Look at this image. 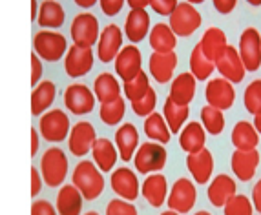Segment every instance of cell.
<instances>
[{"label": "cell", "instance_id": "39", "mask_svg": "<svg viewBox=\"0 0 261 215\" xmlns=\"http://www.w3.org/2000/svg\"><path fill=\"white\" fill-rule=\"evenodd\" d=\"M201 124L205 126V129L210 135H219L225 129V115L223 110H218L214 106L201 108Z\"/></svg>", "mask_w": 261, "mask_h": 215}, {"label": "cell", "instance_id": "17", "mask_svg": "<svg viewBox=\"0 0 261 215\" xmlns=\"http://www.w3.org/2000/svg\"><path fill=\"white\" fill-rule=\"evenodd\" d=\"M230 166L234 175L243 182L252 181L259 166V151L257 150H236L230 157Z\"/></svg>", "mask_w": 261, "mask_h": 215}, {"label": "cell", "instance_id": "8", "mask_svg": "<svg viewBox=\"0 0 261 215\" xmlns=\"http://www.w3.org/2000/svg\"><path fill=\"white\" fill-rule=\"evenodd\" d=\"M99 22L95 15L81 13L71 22V39L75 46L92 47L93 44L99 42Z\"/></svg>", "mask_w": 261, "mask_h": 215}, {"label": "cell", "instance_id": "52", "mask_svg": "<svg viewBox=\"0 0 261 215\" xmlns=\"http://www.w3.org/2000/svg\"><path fill=\"white\" fill-rule=\"evenodd\" d=\"M39 151V131L35 128L31 129V155H37Z\"/></svg>", "mask_w": 261, "mask_h": 215}, {"label": "cell", "instance_id": "50", "mask_svg": "<svg viewBox=\"0 0 261 215\" xmlns=\"http://www.w3.org/2000/svg\"><path fill=\"white\" fill-rule=\"evenodd\" d=\"M40 175L42 173L37 168H31V197L40 194V188H42V181H40Z\"/></svg>", "mask_w": 261, "mask_h": 215}, {"label": "cell", "instance_id": "19", "mask_svg": "<svg viewBox=\"0 0 261 215\" xmlns=\"http://www.w3.org/2000/svg\"><path fill=\"white\" fill-rule=\"evenodd\" d=\"M187 168L197 184H206L214 172V157L210 150L203 148L197 153L187 155Z\"/></svg>", "mask_w": 261, "mask_h": 215}, {"label": "cell", "instance_id": "14", "mask_svg": "<svg viewBox=\"0 0 261 215\" xmlns=\"http://www.w3.org/2000/svg\"><path fill=\"white\" fill-rule=\"evenodd\" d=\"M113 62H115V71L124 82L135 78L143 71V55H141V49L137 46L122 47Z\"/></svg>", "mask_w": 261, "mask_h": 215}, {"label": "cell", "instance_id": "58", "mask_svg": "<svg viewBox=\"0 0 261 215\" xmlns=\"http://www.w3.org/2000/svg\"><path fill=\"white\" fill-rule=\"evenodd\" d=\"M161 215H181V213H177V211H174V210H166V211H163Z\"/></svg>", "mask_w": 261, "mask_h": 215}, {"label": "cell", "instance_id": "3", "mask_svg": "<svg viewBox=\"0 0 261 215\" xmlns=\"http://www.w3.org/2000/svg\"><path fill=\"white\" fill-rule=\"evenodd\" d=\"M40 173H42V181L49 188H57L66 181L68 157L61 148H49L44 151L42 159H40Z\"/></svg>", "mask_w": 261, "mask_h": 215}, {"label": "cell", "instance_id": "61", "mask_svg": "<svg viewBox=\"0 0 261 215\" xmlns=\"http://www.w3.org/2000/svg\"><path fill=\"white\" fill-rule=\"evenodd\" d=\"M84 215H99V213H97V211H86Z\"/></svg>", "mask_w": 261, "mask_h": 215}, {"label": "cell", "instance_id": "4", "mask_svg": "<svg viewBox=\"0 0 261 215\" xmlns=\"http://www.w3.org/2000/svg\"><path fill=\"white\" fill-rule=\"evenodd\" d=\"M33 51L46 62L61 61L64 53H68V40L64 35L57 31H39L33 37Z\"/></svg>", "mask_w": 261, "mask_h": 215}, {"label": "cell", "instance_id": "49", "mask_svg": "<svg viewBox=\"0 0 261 215\" xmlns=\"http://www.w3.org/2000/svg\"><path fill=\"white\" fill-rule=\"evenodd\" d=\"M212 2H214L216 11L221 15L232 13V11L236 9V6H238V0H212Z\"/></svg>", "mask_w": 261, "mask_h": 215}, {"label": "cell", "instance_id": "36", "mask_svg": "<svg viewBox=\"0 0 261 215\" xmlns=\"http://www.w3.org/2000/svg\"><path fill=\"white\" fill-rule=\"evenodd\" d=\"M64 9H62V6L57 0H44L42 4H40L37 22L42 28H61L64 24Z\"/></svg>", "mask_w": 261, "mask_h": 215}, {"label": "cell", "instance_id": "43", "mask_svg": "<svg viewBox=\"0 0 261 215\" xmlns=\"http://www.w3.org/2000/svg\"><path fill=\"white\" fill-rule=\"evenodd\" d=\"M155 104H157V93L153 88H150L148 93L144 95L143 99L132 102V110H134L135 115L139 117H148L155 112Z\"/></svg>", "mask_w": 261, "mask_h": 215}, {"label": "cell", "instance_id": "21", "mask_svg": "<svg viewBox=\"0 0 261 215\" xmlns=\"http://www.w3.org/2000/svg\"><path fill=\"white\" fill-rule=\"evenodd\" d=\"M236 190H238V186H236L234 179L226 173H221V175H216V179L208 184L206 195L216 208H225L226 202L236 195Z\"/></svg>", "mask_w": 261, "mask_h": 215}, {"label": "cell", "instance_id": "11", "mask_svg": "<svg viewBox=\"0 0 261 215\" xmlns=\"http://www.w3.org/2000/svg\"><path fill=\"white\" fill-rule=\"evenodd\" d=\"M205 97L208 106L218 110H230L236 102V90L230 80L226 78H212L206 84Z\"/></svg>", "mask_w": 261, "mask_h": 215}, {"label": "cell", "instance_id": "60", "mask_svg": "<svg viewBox=\"0 0 261 215\" xmlns=\"http://www.w3.org/2000/svg\"><path fill=\"white\" fill-rule=\"evenodd\" d=\"M194 215H212L210 211H206V210H201V211H197V213H194Z\"/></svg>", "mask_w": 261, "mask_h": 215}, {"label": "cell", "instance_id": "25", "mask_svg": "<svg viewBox=\"0 0 261 215\" xmlns=\"http://www.w3.org/2000/svg\"><path fill=\"white\" fill-rule=\"evenodd\" d=\"M83 194L75 184H64L57 195V211L59 215H81L83 213Z\"/></svg>", "mask_w": 261, "mask_h": 215}, {"label": "cell", "instance_id": "48", "mask_svg": "<svg viewBox=\"0 0 261 215\" xmlns=\"http://www.w3.org/2000/svg\"><path fill=\"white\" fill-rule=\"evenodd\" d=\"M40 77H42V64H40V57L33 51V55H31V84H33V88L39 86Z\"/></svg>", "mask_w": 261, "mask_h": 215}, {"label": "cell", "instance_id": "30", "mask_svg": "<svg viewBox=\"0 0 261 215\" xmlns=\"http://www.w3.org/2000/svg\"><path fill=\"white\" fill-rule=\"evenodd\" d=\"M199 42H201V46H203L205 55L208 57L214 64L219 61V57L225 53L226 46H228L225 31L219 30V28H216V26L208 28V30L203 33V37H201Z\"/></svg>", "mask_w": 261, "mask_h": 215}, {"label": "cell", "instance_id": "55", "mask_svg": "<svg viewBox=\"0 0 261 215\" xmlns=\"http://www.w3.org/2000/svg\"><path fill=\"white\" fill-rule=\"evenodd\" d=\"M31 18L33 20L39 18V2L37 0H31Z\"/></svg>", "mask_w": 261, "mask_h": 215}, {"label": "cell", "instance_id": "59", "mask_svg": "<svg viewBox=\"0 0 261 215\" xmlns=\"http://www.w3.org/2000/svg\"><path fill=\"white\" fill-rule=\"evenodd\" d=\"M185 2H190V4H203L205 0H185Z\"/></svg>", "mask_w": 261, "mask_h": 215}, {"label": "cell", "instance_id": "45", "mask_svg": "<svg viewBox=\"0 0 261 215\" xmlns=\"http://www.w3.org/2000/svg\"><path fill=\"white\" fill-rule=\"evenodd\" d=\"M150 6H152V9L157 15L170 17L175 11V8L179 6V2L177 0H150Z\"/></svg>", "mask_w": 261, "mask_h": 215}, {"label": "cell", "instance_id": "46", "mask_svg": "<svg viewBox=\"0 0 261 215\" xmlns=\"http://www.w3.org/2000/svg\"><path fill=\"white\" fill-rule=\"evenodd\" d=\"M124 2L126 0H99V6L106 17H115L117 13H121Z\"/></svg>", "mask_w": 261, "mask_h": 215}, {"label": "cell", "instance_id": "13", "mask_svg": "<svg viewBox=\"0 0 261 215\" xmlns=\"http://www.w3.org/2000/svg\"><path fill=\"white\" fill-rule=\"evenodd\" d=\"M122 49V31L117 24H108L102 30L97 44V57L100 62H112Z\"/></svg>", "mask_w": 261, "mask_h": 215}, {"label": "cell", "instance_id": "38", "mask_svg": "<svg viewBox=\"0 0 261 215\" xmlns=\"http://www.w3.org/2000/svg\"><path fill=\"white\" fill-rule=\"evenodd\" d=\"M126 113V100L119 97L117 100L108 104H100L99 108V117L100 121L105 122L106 126H115L122 121V117Z\"/></svg>", "mask_w": 261, "mask_h": 215}, {"label": "cell", "instance_id": "35", "mask_svg": "<svg viewBox=\"0 0 261 215\" xmlns=\"http://www.w3.org/2000/svg\"><path fill=\"white\" fill-rule=\"evenodd\" d=\"M214 69H216V64L205 55L201 42H197L190 53V73L197 80H206L214 73Z\"/></svg>", "mask_w": 261, "mask_h": 215}, {"label": "cell", "instance_id": "28", "mask_svg": "<svg viewBox=\"0 0 261 215\" xmlns=\"http://www.w3.org/2000/svg\"><path fill=\"white\" fill-rule=\"evenodd\" d=\"M150 46L157 53H172L177 46V35L170 28V24L159 22L152 28L148 35Z\"/></svg>", "mask_w": 261, "mask_h": 215}, {"label": "cell", "instance_id": "27", "mask_svg": "<svg viewBox=\"0 0 261 215\" xmlns=\"http://www.w3.org/2000/svg\"><path fill=\"white\" fill-rule=\"evenodd\" d=\"M196 80L192 73H181L172 80V88H170V99L174 100L179 106H188L196 95Z\"/></svg>", "mask_w": 261, "mask_h": 215}, {"label": "cell", "instance_id": "5", "mask_svg": "<svg viewBox=\"0 0 261 215\" xmlns=\"http://www.w3.org/2000/svg\"><path fill=\"white\" fill-rule=\"evenodd\" d=\"M201 13L190 2H181L175 11L170 15V28L177 37H190L201 28Z\"/></svg>", "mask_w": 261, "mask_h": 215}, {"label": "cell", "instance_id": "34", "mask_svg": "<svg viewBox=\"0 0 261 215\" xmlns=\"http://www.w3.org/2000/svg\"><path fill=\"white\" fill-rule=\"evenodd\" d=\"M144 133L146 137H150V141L161 142V144H166L172 137V131H170V126L166 122L165 115L161 113L153 112L152 115L146 117L144 121Z\"/></svg>", "mask_w": 261, "mask_h": 215}, {"label": "cell", "instance_id": "18", "mask_svg": "<svg viewBox=\"0 0 261 215\" xmlns=\"http://www.w3.org/2000/svg\"><path fill=\"white\" fill-rule=\"evenodd\" d=\"M112 190L119 195L121 199H126V201H135L139 197V181H137V175L132 172L130 168H121L113 170L112 173Z\"/></svg>", "mask_w": 261, "mask_h": 215}, {"label": "cell", "instance_id": "33", "mask_svg": "<svg viewBox=\"0 0 261 215\" xmlns=\"http://www.w3.org/2000/svg\"><path fill=\"white\" fill-rule=\"evenodd\" d=\"M93 93L100 104L113 102L121 97V84L112 73H100L93 82Z\"/></svg>", "mask_w": 261, "mask_h": 215}, {"label": "cell", "instance_id": "1", "mask_svg": "<svg viewBox=\"0 0 261 215\" xmlns=\"http://www.w3.org/2000/svg\"><path fill=\"white\" fill-rule=\"evenodd\" d=\"M71 184L77 186L86 201H95L105 192V177L93 163L81 160L73 170Z\"/></svg>", "mask_w": 261, "mask_h": 215}, {"label": "cell", "instance_id": "44", "mask_svg": "<svg viewBox=\"0 0 261 215\" xmlns=\"http://www.w3.org/2000/svg\"><path fill=\"white\" fill-rule=\"evenodd\" d=\"M106 215H137V208L126 199H113L106 206Z\"/></svg>", "mask_w": 261, "mask_h": 215}, {"label": "cell", "instance_id": "53", "mask_svg": "<svg viewBox=\"0 0 261 215\" xmlns=\"http://www.w3.org/2000/svg\"><path fill=\"white\" fill-rule=\"evenodd\" d=\"M128 6L132 9H146V6H150V0H128Z\"/></svg>", "mask_w": 261, "mask_h": 215}, {"label": "cell", "instance_id": "10", "mask_svg": "<svg viewBox=\"0 0 261 215\" xmlns=\"http://www.w3.org/2000/svg\"><path fill=\"white\" fill-rule=\"evenodd\" d=\"M240 55L247 71L261 68V35L256 28H247L240 37Z\"/></svg>", "mask_w": 261, "mask_h": 215}, {"label": "cell", "instance_id": "24", "mask_svg": "<svg viewBox=\"0 0 261 215\" xmlns=\"http://www.w3.org/2000/svg\"><path fill=\"white\" fill-rule=\"evenodd\" d=\"M206 129L201 122H188L179 133V146L187 153H197L205 148Z\"/></svg>", "mask_w": 261, "mask_h": 215}, {"label": "cell", "instance_id": "54", "mask_svg": "<svg viewBox=\"0 0 261 215\" xmlns=\"http://www.w3.org/2000/svg\"><path fill=\"white\" fill-rule=\"evenodd\" d=\"M75 4L79 6V8H84V9H88V8H93V6L99 2V0H73Z\"/></svg>", "mask_w": 261, "mask_h": 215}, {"label": "cell", "instance_id": "20", "mask_svg": "<svg viewBox=\"0 0 261 215\" xmlns=\"http://www.w3.org/2000/svg\"><path fill=\"white\" fill-rule=\"evenodd\" d=\"M175 68H177V55H175V51H172V53L153 51L152 55H150V61H148L150 75H152L159 84H166L168 80H172Z\"/></svg>", "mask_w": 261, "mask_h": 215}, {"label": "cell", "instance_id": "31", "mask_svg": "<svg viewBox=\"0 0 261 215\" xmlns=\"http://www.w3.org/2000/svg\"><path fill=\"white\" fill-rule=\"evenodd\" d=\"M230 139L236 150H256L259 144V133H257L256 126L247 121L236 122Z\"/></svg>", "mask_w": 261, "mask_h": 215}, {"label": "cell", "instance_id": "12", "mask_svg": "<svg viewBox=\"0 0 261 215\" xmlns=\"http://www.w3.org/2000/svg\"><path fill=\"white\" fill-rule=\"evenodd\" d=\"M93 68V51L92 47L70 46L64 57V69L71 78L84 77Z\"/></svg>", "mask_w": 261, "mask_h": 215}, {"label": "cell", "instance_id": "26", "mask_svg": "<svg viewBox=\"0 0 261 215\" xmlns=\"http://www.w3.org/2000/svg\"><path fill=\"white\" fill-rule=\"evenodd\" d=\"M150 15L146 9H132L124 22V35L132 42H141V40L150 35Z\"/></svg>", "mask_w": 261, "mask_h": 215}, {"label": "cell", "instance_id": "57", "mask_svg": "<svg viewBox=\"0 0 261 215\" xmlns=\"http://www.w3.org/2000/svg\"><path fill=\"white\" fill-rule=\"evenodd\" d=\"M248 4L254 6V8H257V6H261V0H247Z\"/></svg>", "mask_w": 261, "mask_h": 215}, {"label": "cell", "instance_id": "41", "mask_svg": "<svg viewBox=\"0 0 261 215\" xmlns=\"http://www.w3.org/2000/svg\"><path fill=\"white\" fill-rule=\"evenodd\" d=\"M243 104L248 113H252V115L261 113V78H256L245 88Z\"/></svg>", "mask_w": 261, "mask_h": 215}, {"label": "cell", "instance_id": "6", "mask_svg": "<svg viewBox=\"0 0 261 215\" xmlns=\"http://www.w3.org/2000/svg\"><path fill=\"white\" fill-rule=\"evenodd\" d=\"M70 117L55 108L40 117V135L48 142H61L70 135Z\"/></svg>", "mask_w": 261, "mask_h": 215}, {"label": "cell", "instance_id": "23", "mask_svg": "<svg viewBox=\"0 0 261 215\" xmlns=\"http://www.w3.org/2000/svg\"><path fill=\"white\" fill-rule=\"evenodd\" d=\"M143 197L148 201L150 206L159 208L168 199V182L161 173H150L143 182Z\"/></svg>", "mask_w": 261, "mask_h": 215}, {"label": "cell", "instance_id": "51", "mask_svg": "<svg viewBox=\"0 0 261 215\" xmlns=\"http://www.w3.org/2000/svg\"><path fill=\"white\" fill-rule=\"evenodd\" d=\"M252 204H254V210H256L257 213H261V179L252 188Z\"/></svg>", "mask_w": 261, "mask_h": 215}, {"label": "cell", "instance_id": "47", "mask_svg": "<svg viewBox=\"0 0 261 215\" xmlns=\"http://www.w3.org/2000/svg\"><path fill=\"white\" fill-rule=\"evenodd\" d=\"M57 213L59 211L55 210V206L49 201H44V199L35 201L31 204V215H57Z\"/></svg>", "mask_w": 261, "mask_h": 215}, {"label": "cell", "instance_id": "42", "mask_svg": "<svg viewBox=\"0 0 261 215\" xmlns=\"http://www.w3.org/2000/svg\"><path fill=\"white\" fill-rule=\"evenodd\" d=\"M223 211H225V215H252L254 204L247 195L236 194L234 197L225 204Z\"/></svg>", "mask_w": 261, "mask_h": 215}, {"label": "cell", "instance_id": "7", "mask_svg": "<svg viewBox=\"0 0 261 215\" xmlns=\"http://www.w3.org/2000/svg\"><path fill=\"white\" fill-rule=\"evenodd\" d=\"M95 99V93L86 84H81V82H73L64 91V106L73 115H86V113L93 112Z\"/></svg>", "mask_w": 261, "mask_h": 215}, {"label": "cell", "instance_id": "29", "mask_svg": "<svg viewBox=\"0 0 261 215\" xmlns=\"http://www.w3.org/2000/svg\"><path fill=\"white\" fill-rule=\"evenodd\" d=\"M92 153H93V163L99 166L100 172H112L119 157V150L106 137H97L95 144L92 148Z\"/></svg>", "mask_w": 261, "mask_h": 215}, {"label": "cell", "instance_id": "56", "mask_svg": "<svg viewBox=\"0 0 261 215\" xmlns=\"http://www.w3.org/2000/svg\"><path fill=\"white\" fill-rule=\"evenodd\" d=\"M254 126H256L257 133L261 135V113H259V115H254Z\"/></svg>", "mask_w": 261, "mask_h": 215}, {"label": "cell", "instance_id": "37", "mask_svg": "<svg viewBox=\"0 0 261 215\" xmlns=\"http://www.w3.org/2000/svg\"><path fill=\"white\" fill-rule=\"evenodd\" d=\"M163 115H165L166 122H168L170 131H172V133H181L183 124L187 122L188 115H190V108L179 106V104H175L170 97H166L165 108H163Z\"/></svg>", "mask_w": 261, "mask_h": 215}, {"label": "cell", "instance_id": "2", "mask_svg": "<svg viewBox=\"0 0 261 215\" xmlns=\"http://www.w3.org/2000/svg\"><path fill=\"white\" fill-rule=\"evenodd\" d=\"M166 159H168V153H166L165 146L161 142L150 141L143 142L137 151H135L134 164L135 170L143 175H150V173H157L159 170L165 168Z\"/></svg>", "mask_w": 261, "mask_h": 215}, {"label": "cell", "instance_id": "32", "mask_svg": "<svg viewBox=\"0 0 261 215\" xmlns=\"http://www.w3.org/2000/svg\"><path fill=\"white\" fill-rule=\"evenodd\" d=\"M55 95H57V86L51 80L39 82V86H35L33 91H31V113L35 117H39L48 108H51L53 100H55Z\"/></svg>", "mask_w": 261, "mask_h": 215}, {"label": "cell", "instance_id": "15", "mask_svg": "<svg viewBox=\"0 0 261 215\" xmlns=\"http://www.w3.org/2000/svg\"><path fill=\"white\" fill-rule=\"evenodd\" d=\"M216 68L221 73V77L230 80L232 84L241 82L245 78V73H247V68H245L243 61H241L240 49H236L234 46H226L225 53L216 62Z\"/></svg>", "mask_w": 261, "mask_h": 215}, {"label": "cell", "instance_id": "16", "mask_svg": "<svg viewBox=\"0 0 261 215\" xmlns=\"http://www.w3.org/2000/svg\"><path fill=\"white\" fill-rule=\"evenodd\" d=\"M97 141L95 128L90 122L81 121L71 128L70 139H68V148L75 157H83L88 151H92L93 144Z\"/></svg>", "mask_w": 261, "mask_h": 215}, {"label": "cell", "instance_id": "9", "mask_svg": "<svg viewBox=\"0 0 261 215\" xmlns=\"http://www.w3.org/2000/svg\"><path fill=\"white\" fill-rule=\"evenodd\" d=\"M196 199L197 190L194 186V182L190 179H187V177H181V179H177L174 182L166 202H168L170 210L177 211V213H188L196 204Z\"/></svg>", "mask_w": 261, "mask_h": 215}, {"label": "cell", "instance_id": "40", "mask_svg": "<svg viewBox=\"0 0 261 215\" xmlns=\"http://www.w3.org/2000/svg\"><path fill=\"white\" fill-rule=\"evenodd\" d=\"M148 90H150V78L144 71H141V73L135 78H132V80L124 82V86H122V91H124V95H126V99L130 100V102L143 99L144 95L148 93Z\"/></svg>", "mask_w": 261, "mask_h": 215}, {"label": "cell", "instance_id": "22", "mask_svg": "<svg viewBox=\"0 0 261 215\" xmlns=\"http://www.w3.org/2000/svg\"><path fill=\"white\" fill-rule=\"evenodd\" d=\"M115 144H117L119 157L124 163H130L135 157V151L139 148V131L132 122L122 124L121 128L115 131Z\"/></svg>", "mask_w": 261, "mask_h": 215}]
</instances>
